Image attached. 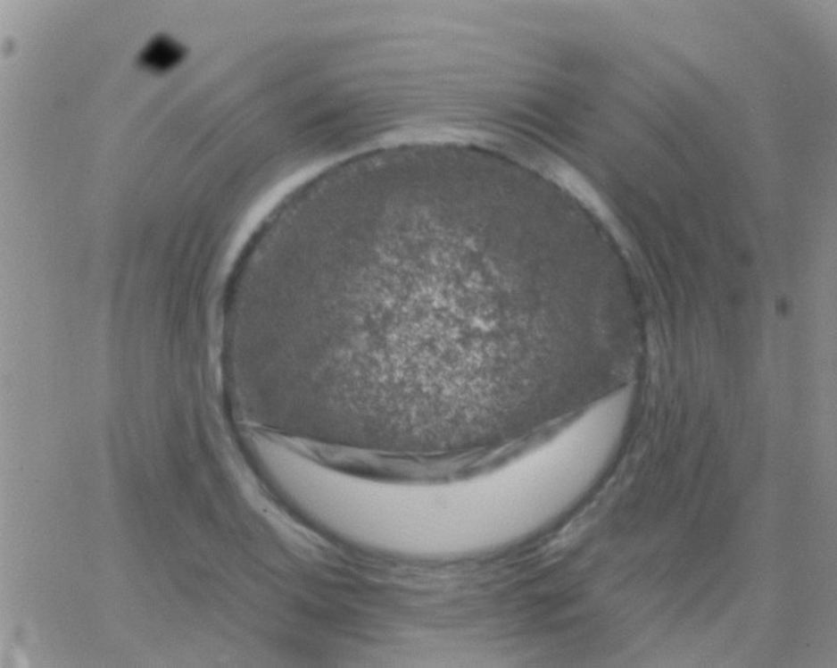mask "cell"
<instances>
[{
    "label": "cell",
    "mask_w": 837,
    "mask_h": 668,
    "mask_svg": "<svg viewBox=\"0 0 837 668\" xmlns=\"http://www.w3.org/2000/svg\"><path fill=\"white\" fill-rule=\"evenodd\" d=\"M182 59V49L168 38H157L145 49L141 62L153 71H166Z\"/></svg>",
    "instance_id": "cell-2"
},
{
    "label": "cell",
    "mask_w": 837,
    "mask_h": 668,
    "mask_svg": "<svg viewBox=\"0 0 837 668\" xmlns=\"http://www.w3.org/2000/svg\"><path fill=\"white\" fill-rule=\"evenodd\" d=\"M514 163L462 147L382 152L317 178L276 248L268 365L300 380L329 447L460 455L555 423L566 380L625 347L604 291L549 280L543 211Z\"/></svg>",
    "instance_id": "cell-1"
},
{
    "label": "cell",
    "mask_w": 837,
    "mask_h": 668,
    "mask_svg": "<svg viewBox=\"0 0 837 668\" xmlns=\"http://www.w3.org/2000/svg\"><path fill=\"white\" fill-rule=\"evenodd\" d=\"M257 435H260V434H257ZM260 437H264V435H260ZM264 438H268V437H264ZM268 439H270V438H268ZM272 440H275V439H272ZM276 442H278V440H276ZM280 443H283V442H280ZM284 445H286V443H284ZM288 446H292V445H288ZM294 447H297V446H294Z\"/></svg>",
    "instance_id": "cell-3"
}]
</instances>
